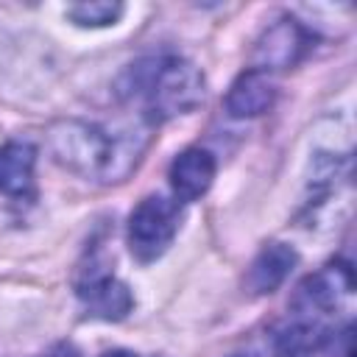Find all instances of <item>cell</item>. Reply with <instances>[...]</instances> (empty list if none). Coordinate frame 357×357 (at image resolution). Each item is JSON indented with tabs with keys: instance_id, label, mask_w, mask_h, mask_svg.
Wrapping results in <instances>:
<instances>
[{
	"instance_id": "obj_1",
	"label": "cell",
	"mask_w": 357,
	"mask_h": 357,
	"mask_svg": "<svg viewBox=\"0 0 357 357\" xmlns=\"http://www.w3.org/2000/svg\"><path fill=\"white\" fill-rule=\"evenodd\" d=\"M142 151V128H103L81 120H64L50 128L53 159L61 167L103 184L123 181L137 167Z\"/></svg>"
},
{
	"instance_id": "obj_2",
	"label": "cell",
	"mask_w": 357,
	"mask_h": 357,
	"mask_svg": "<svg viewBox=\"0 0 357 357\" xmlns=\"http://www.w3.org/2000/svg\"><path fill=\"white\" fill-rule=\"evenodd\" d=\"M204 75L181 56H153L131 64L123 81L126 98H142L148 120L190 114L204 100Z\"/></svg>"
},
{
	"instance_id": "obj_3",
	"label": "cell",
	"mask_w": 357,
	"mask_h": 357,
	"mask_svg": "<svg viewBox=\"0 0 357 357\" xmlns=\"http://www.w3.org/2000/svg\"><path fill=\"white\" fill-rule=\"evenodd\" d=\"M178 231V206L165 195L142 198L128 215V248L139 262L159 259Z\"/></svg>"
},
{
	"instance_id": "obj_4",
	"label": "cell",
	"mask_w": 357,
	"mask_h": 357,
	"mask_svg": "<svg viewBox=\"0 0 357 357\" xmlns=\"http://www.w3.org/2000/svg\"><path fill=\"white\" fill-rule=\"evenodd\" d=\"M307 47H310L307 31L296 20H279L257 42L254 70H262V73L287 70V67H293L307 53Z\"/></svg>"
},
{
	"instance_id": "obj_5",
	"label": "cell",
	"mask_w": 357,
	"mask_h": 357,
	"mask_svg": "<svg viewBox=\"0 0 357 357\" xmlns=\"http://www.w3.org/2000/svg\"><path fill=\"white\" fill-rule=\"evenodd\" d=\"M78 296L86 304L89 315L100 321H120L134 307L131 290L106 271H89V276L78 282Z\"/></svg>"
},
{
	"instance_id": "obj_6",
	"label": "cell",
	"mask_w": 357,
	"mask_h": 357,
	"mask_svg": "<svg viewBox=\"0 0 357 357\" xmlns=\"http://www.w3.org/2000/svg\"><path fill=\"white\" fill-rule=\"evenodd\" d=\"M170 190L176 195V201H198L215 178V156L206 148H187L181 151L173 165H170Z\"/></svg>"
},
{
	"instance_id": "obj_7",
	"label": "cell",
	"mask_w": 357,
	"mask_h": 357,
	"mask_svg": "<svg viewBox=\"0 0 357 357\" xmlns=\"http://www.w3.org/2000/svg\"><path fill=\"white\" fill-rule=\"evenodd\" d=\"M276 100V84L271 73L262 70H245L237 75V81L226 92V114L234 120H248L265 114Z\"/></svg>"
},
{
	"instance_id": "obj_8",
	"label": "cell",
	"mask_w": 357,
	"mask_h": 357,
	"mask_svg": "<svg viewBox=\"0 0 357 357\" xmlns=\"http://www.w3.org/2000/svg\"><path fill=\"white\" fill-rule=\"evenodd\" d=\"M351 271L346 265H326L315 276H310L296 296V304L304 312H329L337 310L343 298L351 296Z\"/></svg>"
},
{
	"instance_id": "obj_9",
	"label": "cell",
	"mask_w": 357,
	"mask_h": 357,
	"mask_svg": "<svg viewBox=\"0 0 357 357\" xmlns=\"http://www.w3.org/2000/svg\"><path fill=\"white\" fill-rule=\"evenodd\" d=\"M298 254L293 245L284 243H268L251 262L248 273H245V287L254 296H268L276 287H282V282L290 276V271L296 268Z\"/></svg>"
},
{
	"instance_id": "obj_10",
	"label": "cell",
	"mask_w": 357,
	"mask_h": 357,
	"mask_svg": "<svg viewBox=\"0 0 357 357\" xmlns=\"http://www.w3.org/2000/svg\"><path fill=\"white\" fill-rule=\"evenodd\" d=\"M36 148L28 139L0 145V195H25L33 184Z\"/></svg>"
},
{
	"instance_id": "obj_11",
	"label": "cell",
	"mask_w": 357,
	"mask_h": 357,
	"mask_svg": "<svg viewBox=\"0 0 357 357\" xmlns=\"http://www.w3.org/2000/svg\"><path fill=\"white\" fill-rule=\"evenodd\" d=\"M324 343H326V332L312 321H298L276 337V349L282 357H312L324 349Z\"/></svg>"
},
{
	"instance_id": "obj_12",
	"label": "cell",
	"mask_w": 357,
	"mask_h": 357,
	"mask_svg": "<svg viewBox=\"0 0 357 357\" xmlns=\"http://www.w3.org/2000/svg\"><path fill=\"white\" fill-rule=\"evenodd\" d=\"M120 17H123V3L89 0V3L67 6V20H73L81 28H106V25H114Z\"/></svg>"
},
{
	"instance_id": "obj_13",
	"label": "cell",
	"mask_w": 357,
	"mask_h": 357,
	"mask_svg": "<svg viewBox=\"0 0 357 357\" xmlns=\"http://www.w3.org/2000/svg\"><path fill=\"white\" fill-rule=\"evenodd\" d=\"M103 357H134V354H128V351H112V354H103Z\"/></svg>"
}]
</instances>
